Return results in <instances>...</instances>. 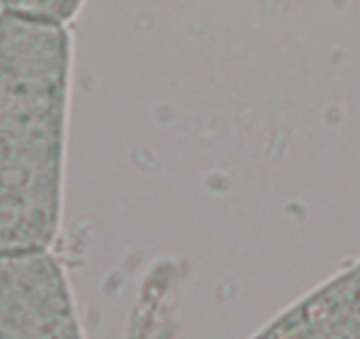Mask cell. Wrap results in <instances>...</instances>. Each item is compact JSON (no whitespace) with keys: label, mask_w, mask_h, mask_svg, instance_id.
Returning <instances> with one entry per match:
<instances>
[{"label":"cell","mask_w":360,"mask_h":339,"mask_svg":"<svg viewBox=\"0 0 360 339\" xmlns=\"http://www.w3.org/2000/svg\"><path fill=\"white\" fill-rule=\"evenodd\" d=\"M71 39L37 2L0 6V255L50 251L62 216Z\"/></svg>","instance_id":"6da1fadb"},{"label":"cell","mask_w":360,"mask_h":339,"mask_svg":"<svg viewBox=\"0 0 360 339\" xmlns=\"http://www.w3.org/2000/svg\"><path fill=\"white\" fill-rule=\"evenodd\" d=\"M0 339H85L50 251L0 255Z\"/></svg>","instance_id":"7a4b0ae2"},{"label":"cell","mask_w":360,"mask_h":339,"mask_svg":"<svg viewBox=\"0 0 360 339\" xmlns=\"http://www.w3.org/2000/svg\"><path fill=\"white\" fill-rule=\"evenodd\" d=\"M251 339H360V264L283 311Z\"/></svg>","instance_id":"3957f363"}]
</instances>
